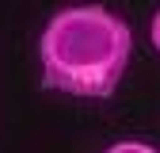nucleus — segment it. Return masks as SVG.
<instances>
[{"label": "nucleus", "mask_w": 160, "mask_h": 153, "mask_svg": "<svg viewBox=\"0 0 160 153\" xmlns=\"http://www.w3.org/2000/svg\"><path fill=\"white\" fill-rule=\"evenodd\" d=\"M103 153H160V149L149 145V142H114V145H107Z\"/></svg>", "instance_id": "2"}, {"label": "nucleus", "mask_w": 160, "mask_h": 153, "mask_svg": "<svg viewBox=\"0 0 160 153\" xmlns=\"http://www.w3.org/2000/svg\"><path fill=\"white\" fill-rule=\"evenodd\" d=\"M149 42H152V50L160 54V8L152 12V23H149Z\"/></svg>", "instance_id": "3"}, {"label": "nucleus", "mask_w": 160, "mask_h": 153, "mask_svg": "<svg viewBox=\"0 0 160 153\" xmlns=\"http://www.w3.org/2000/svg\"><path fill=\"white\" fill-rule=\"evenodd\" d=\"M133 54V31L107 4H69L38 34L42 88L76 100H111Z\"/></svg>", "instance_id": "1"}]
</instances>
